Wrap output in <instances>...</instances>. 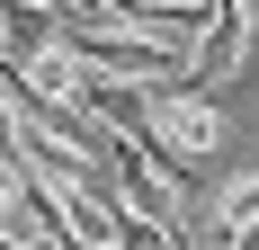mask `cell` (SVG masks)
<instances>
[{
    "instance_id": "4",
    "label": "cell",
    "mask_w": 259,
    "mask_h": 250,
    "mask_svg": "<svg viewBox=\"0 0 259 250\" xmlns=\"http://www.w3.org/2000/svg\"><path fill=\"white\" fill-rule=\"evenodd\" d=\"M224 250H259V224H250V232H233V241H224Z\"/></svg>"
},
{
    "instance_id": "2",
    "label": "cell",
    "mask_w": 259,
    "mask_h": 250,
    "mask_svg": "<svg viewBox=\"0 0 259 250\" xmlns=\"http://www.w3.org/2000/svg\"><path fill=\"white\" fill-rule=\"evenodd\" d=\"M54 36H63V18H54V9H36V0H0V63H9V72L45 63Z\"/></svg>"
},
{
    "instance_id": "1",
    "label": "cell",
    "mask_w": 259,
    "mask_h": 250,
    "mask_svg": "<svg viewBox=\"0 0 259 250\" xmlns=\"http://www.w3.org/2000/svg\"><path fill=\"white\" fill-rule=\"evenodd\" d=\"M241 54H250V18H241L233 0H214V9H206V36L188 45V72H179V90H197V99H206L214 80H233V72H241Z\"/></svg>"
},
{
    "instance_id": "3",
    "label": "cell",
    "mask_w": 259,
    "mask_h": 250,
    "mask_svg": "<svg viewBox=\"0 0 259 250\" xmlns=\"http://www.w3.org/2000/svg\"><path fill=\"white\" fill-rule=\"evenodd\" d=\"M250 224H259V170H233L214 188V250L233 241V232H250Z\"/></svg>"
},
{
    "instance_id": "6",
    "label": "cell",
    "mask_w": 259,
    "mask_h": 250,
    "mask_svg": "<svg viewBox=\"0 0 259 250\" xmlns=\"http://www.w3.org/2000/svg\"><path fill=\"white\" fill-rule=\"evenodd\" d=\"M36 9H54V18H63V0H36Z\"/></svg>"
},
{
    "instance_id": "5",
    "label": "cell",
    "mask_w": 259,
    "mask_h": 250,
    "mask_svg": "<svg viewBox=\"0 0 259 250\" xmlns=\"http://www.w3.org/2000/svg\"><path fill=\"white\" fill-rule=\"evenodd\" d=\"M233 9H241V18H250V27H259V0H233Z\"/></svg>"
}]
</instances>
